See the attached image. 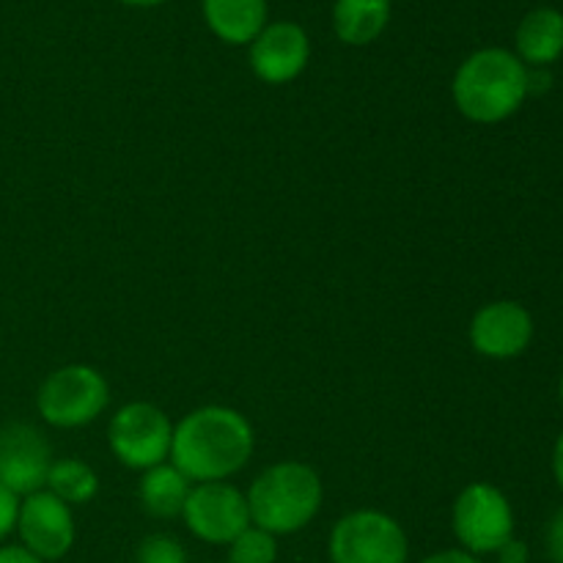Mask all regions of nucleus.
<instances>
[{"instance_id":"3","label":"nucleus","mask_w":563,"mask_h":563,"mask_svg":"<svg viewBox=\"0 0 563 563\" xmlns=\"http://www.w3.org/2000/svg\"><path fill=\"white\" fill-rule=\"evenodd\" d=\"M251 526L273 537H295L311 526L324 504L322 476L297 460L264 467L245 493Z\"/></svg>"},{"instance_id":"22","label":"nucleus","mask_w":563,"mask_h":563,"mask_svg":"<svg viewBox=\"0 0 563 563\" xmlns=\"http://www.w3.org/2000/svg\"><path fill=\"white\" fill-rule=\"evenodd\" d=\"M418 563H482V559L467 553V550L462 548H449V550H438V553L427 555V559H421Z\"/></svg>"},{"instance_id":"6","label":"nucleus","mask_w":563,"mask_h":563,"mask_svg":"<svg viewBox=\"0 0 563 563\" xmlns=\"http://www.w3.org/2000/svg\"><path fill=\"white\" fill-rule=\"evenodd\" d=\"M451 528L462 550L478 559L495 555L509 539H515V509L495 484L473 482L456 495Z\"/></svg>"},{"instance_id":"2","label":"nucleus","mask_w":563,"mask_h":563,"mask_svg":"<svg viewBox=\"0 0 563 563\" xmlns=\"http://www.w3.org/2000/svg\"><path fill=\"white\" fill-rule=\"evenodd\" d=\"M451 97L473 124H500L526 104L528 66L511 49H476L456 69Z\"/></svg>"},{"instance_id":"17","label":"nucleus","mask_w":563,"mask_h":563,"mask_svg":"<svg viewBox=\"0 0 563 563\" xmlns=\"http://www.w3.org/2000/svg\"><path fill=\"white\" fill-rule=\"evenodd\" d=\"M44 489L64 500L66 506H86L99 495V476L88 462L64 456L53 462Z\"/></svg>"},{"instance_id":"7","label":"nucleus","mask_w":563,"mask_h":563,"mask_svg":"<svg viewBox=\"0 0 563 563\" xmlns=\"http://www.w3.org/2000/svg\"><path fill=\"white\" fill-rule=\"evenodd\" d=\"M174 423L163 407L152 401H130L119 407L108 423L110 454L130 471H152L170 460Z\"/></svg>"},{"instance_id":"5","label":"nucleus","mask_w":563,"mask_h":563,"mask_svg":"<svg viewBox=\"0 0 563 563\" xmlns=\"http://www.w3.org/2000/svg\"><path fill=\"white\" fill-rule=\"evenodd\" d=\"M330 563H410V539L401 522L379 509H355L333 522Z\"/></svg>"},{"instance_id":"16","label":"nucleus","mask_w":563,"mask_h":563,"mask_svg":"<svg viewBox=\"0 0 563 563\" xmlns=\"http://www.w3.org/2000/svg\"><path fill=\"white\" fill-rule=\"evenodd\" d=\"M390 22V0H335L333 31L350 47L377 42Z\"/></svg>"},{"instance_id":"11","label":"nucleus","mask_w":563,"mask_h":563,"mask_svg":"<svg viewBox=\"0 0 563 563\" xmlns=\"http://www.w3.org/2000/svg\"><path fill=\"white\" fill-rule=\"evenodd\" d=\"M537 324L531 311L517 300H493L478 308L467 328L473 352L489 361H511L531 346Z\"/></svg>"},{"instance_id":"21","label":"nucleus","mask_w":563,"mask_h":563,"mask_svg":"<svg viewBox=\"0 0 563 563\" xmlns=\"http://www.w3.org/2000/svg\"><path fill=\"white\" fill-rule=\"evenodd\" d=\"M544 542H548V553L555 563H563V506L553 515V520L548 522V533H544Z\"/></svg>"},{"instance_id":"27","label":"nucleus","mask_w":563,"mask_h":563,"mask_svg":"<svg viewBox=\"0 0 563 563\" xmlns=\"http://www.w3.org/2000/svg\"><path fill=\"white\" fill-rule=\"evenodd\" d=\"M559 396H561V405H563V374H561V383H559Z\"/></svg>"},{"instance_id":"13","label":"nucleus","mask_w":563,"mask_h":563,"mask_svg":"<svg viewBox=\"0 0 563 563\" xmlns=\"http://www.w3.org/2000/svg\"><path fill=\"white\" fill-rule=\"evenodd\" d=\"M515 55L528 69H548L563 55V14L559 9H533L515 33Z\"/></svg>"},{"instance_id":"15","label":"nucleus","mask_w":563,"mask_h":563,"mask_svg":"<svg viewBox=\"0 0 563 563\" xmlns=\"http://www.w3.org/2000/svg\"><path fill=\"white\" fill-rule=\"evenodd\" d=\"M190 489V478L181 471H176L170 462H163V465L141 473L137 500H141V509L148 517H154V520H174V517H181Z\"/></svg>"},{"instance_id":"9","label":"nucleus","mask_w":563,"mask_h":563,"mask_svg":"<svg viewBox=\"0 0 563 563\" xmlns=\"http://www.w3.org/2000/svg\"><path fill=\"white\" fill-rule=\"evenodd\" d=\"M16 537L25 550L38 555L42 561L53 563L66 559L75 548L77 526L71 506L55 498L47 489L25 495L20 500V515H16Z\"/></svg>"},{"instance_id":"19","label":"nucleus","mask_w":563,"mask_h":563,"mask_svg":"<svg viewBox=\"0 0 563 563\" xmlns=\"http://www.w3.org/2000/svg\"><path fill=\"white\" fill-rule=\"evenodd\" d=\"M135 563H190L187 548L170 533H148L135 550Z\"/></svg>"},{"instance_id":"28","label":"nucleus","mask_w":563,"mask_h":563,"mask_svg":"<svg viewBox=\"0 0 563 563\" xmlns=\"http://www.w3.org/2000/svg\"><path fill=\"white\" fill-rule=\"evenodd\" d=\"M495 563H500V561H495Z\"/></svg>"},{"instance_id":"12","label":"nucleus","mask_w":563,"mask_h":563,"mask_svg":"<svg viewBox=\"0 0 563 563\" xmlns=\"http://www.w3.org/2000/svg\"><path fill=\"white\" fill-rule=\"evenodd\" d=\"M251 71L267 86H286L306 71L311 60V38L306 27L291 20L267 22L247 44Z\"/></svg>"},{"instance_id":"20","label":"nucleus","mask_w":563,"mask_h":563,"mask_svg":"<svg viewBox=\"0 0 563 563\" xmlns=\"http://www.w3.org/2000/svg\"><path fill=\"white\" fill-rule=\"evenodd\" d=\"M20 500L14 493H9L5 487H0V544H5V539L16 531V515H20Z\"/></svg>"},{"instance_id":"23","label":"nucleus","mask_w":563,"mask_h":563,"mask_svg":"<svg viewBox=\"0 0 563 563\" xmlns=\"http://www.w3.org/2000/svg\"><path fill=\"white\" fill-rule=\"evenodd\" d=\"M495 555H498L500 563H528V559H531L528 544L520 542V539H509V542H506Z\"/></svg>"},{"instance_id":"24","label":"nucleus","mask_w":563,"mask_h":563,"mask_svg":"<svg viewBox=\"0 0 563 563\" xmlns=\"http://www.w3.org/2000/svg\"><path fill=\"white\" fill-rule=\"evenodd\" d=\"M0 563H47V561H42L38 555H33L31 550H25L20 542H16V544H0Z\"/></svg>"},{"instance_id":"25","label":"nucleus","mask_w":563,"mask_h":563,"mask_svg":"<svg viewBox=\"0 0 563 563\" xmlns=\"http://www.w3.org/2000/svg\"><path fill=\"white\" fill-rule=\"evenodd\" d=\"M553 476H555V484H559V489L563 493V432L553 445Z\"/></svg>"},{"instance_id":"26","label":"nucleus","mask_w":563,"mask_h":563,"mask_svg":"<svg viewBox=\"0 0 563 563\" xmlns=\"http://www.w3.org/2000/svg\"><path fill=\"white\" fill-rule=\"evenodd\" d=\"M115 3L132 5V9H154V5L165 3V0H115Z\"/></svg>"},{"instance_id":"4","label":"nucleus","mask_w":563,"mask_h":563,"mask_svg":"<svg viewBox=\"0 0 563 563\" xmlns=\"http://www.w3.org/2000/svg\"><path fill=\"white\" fill-rule=\"evenodd\" d=\"M110 405V385L99 368L69 363L44 377L36 390V410L47 427L82 429L102 418Z\"/></svg>"},{"instance_id":"8","label":"nucleus","mask_w":563,"mask_h":563,"mask_svg":"<svg viewBox=\"0 0 563 563\" xmlns=\"http://www.w3.org/2000/svg\"><path fill=\"white\" fill-rule=\"evenodd\" d=\"M181 522L198 542L229 548L245 528H251L245 493L231 482L192 484L181 509Z\"/></svg>"},{"instance_id":"1","label":"nucleus","mask_w":563,"mask_h":563,"mask_svg":"<svg viewBox=\"0 0 563 563\" xmlns=\"http://www.w3.org/2000/svg\"><path fill=\"white\" fill-rule=\"evenodd\" d=\"M256 451V432L247 416L225 405H203L174 423L170 465L192 484L229 482Z\"/></svg>"},{"instance_id":"14","label":"nucleus","mask_w":563,"mask_h":563,"mask_svg":"<svg viewBox=\"0 0 563 563\" xmlns=\"http://www.w3.org/2000/svg\"><path fill=\"white\" fill-rule=\"evenodd\" d=\"M207 27L225 44H251L267 25V0H201Z\"/></svg>"},{"instance_id":"18","label":"nucleus","mask_w":563,"mask_h":563,"mask_svg":"<svg viewBox=\"0 0 563 563\" xmlns=\"http://www.w3.org/2000/svg\"><path fill=\"white\" fill-rule=\"evenodd\" d=\"M278 537L251 526L225 548V563H278Z\"/></svg>"},{"instance_id":"10","label":"nucleus","mask_w":563,"mask_h":563,"mask_svg":"<svg viewBox=\"0 0 563 563\" xmlns=\"http://www.w3.org/2000/svg\"><path fill=\"white\" fill-rule=\"evenodd\" d=\"M53 445L33 423L11 421L0 427V487L16 498L38 493L53 467Z\"/></svg>"}]
</instances>
